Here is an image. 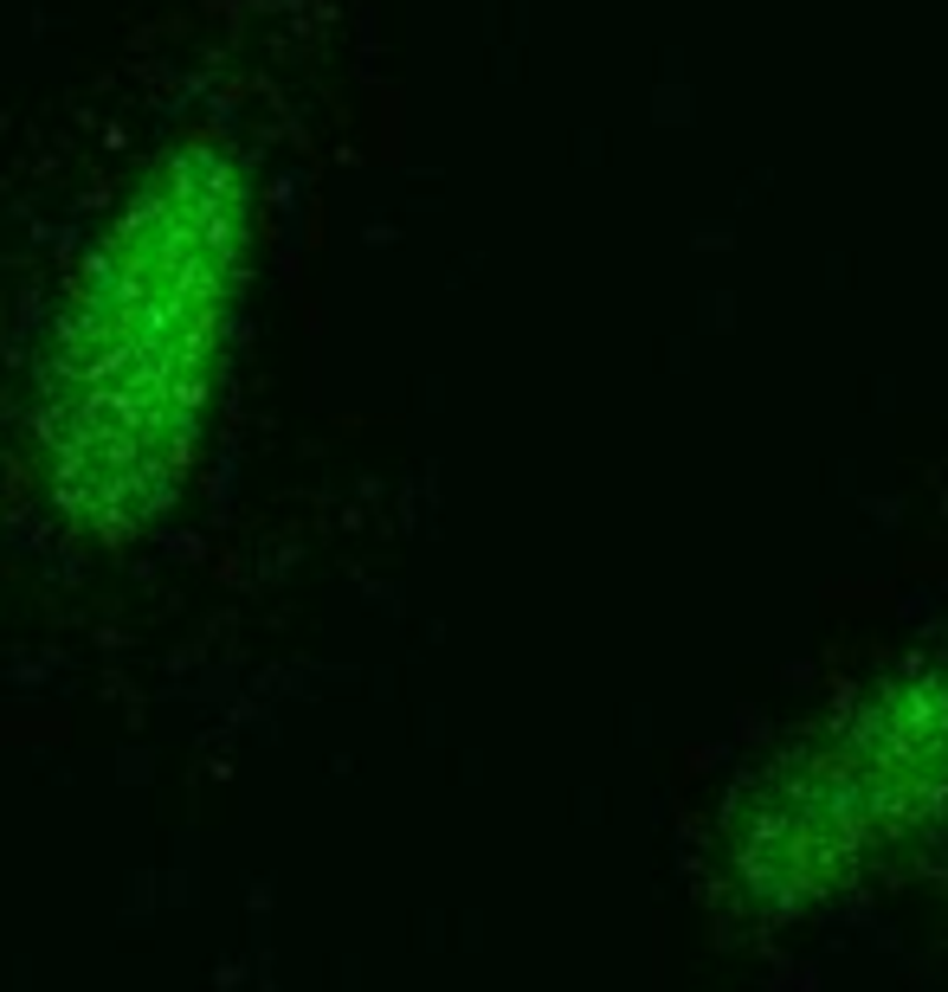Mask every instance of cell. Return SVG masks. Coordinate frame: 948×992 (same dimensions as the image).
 <instances>
[{
    "label": "cell",
    "mask_w": 948,
    "mask_h": 992,
    "mask_svg": "<svg viewBox=\"0 0 948 992\" xmlns=\"http://www.w3.org/2000/svg\"><path fill=\"white\" fill-rule=\"evenodd\" d=\"M246 194L213 148L181 155L123 213L52 362V464L84 515H129L175 471L227 323Z\"/></svg>",
    "instance_id": "1"
}]
</instances>
